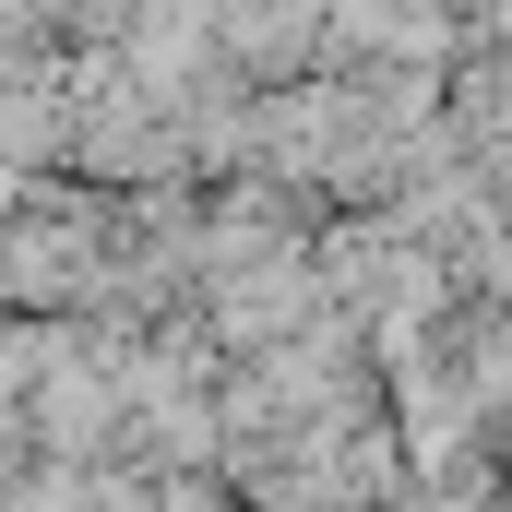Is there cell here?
Returning <instances> with one entry per match:
<instances>
[{
    "mask_svg": "<svg viewBox=\"0 0 512 512\" xmlns=\"http://www.w3.org/2000/svg\"><path fill=\"white\" fill-rule=\"evenodd\" d=\"M12 441H24V405H12V393H0V465H12Z\"/></svg>",
    "mask_w": 512,
    "mask_h": 512,
    "instance_id": "6da1fadb",
    "label": "cell"
}]
</instances>
